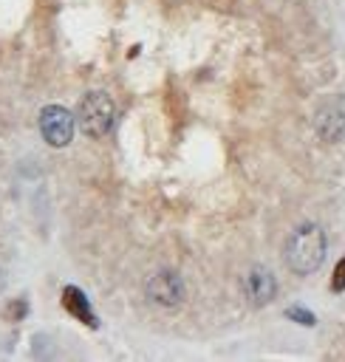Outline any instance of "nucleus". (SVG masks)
I'll use <instances>...</instances> for the list:
<instances>
[{
	"mask_svg": "<svg viewBox=\"0 0 345 362\" xmlns=\"http://www.w3.org/2000/svg\"><path fill=\"white\" fill-rule=\"evenodd\" d=\"M240 286H243V294L249 297L252 305H266V303H271L274 294H277V283H274L271 272H266V269H260V266H252V269L243 274Z\"/></svg>",
	"mask_w": 345,
	"mask_h": 362,
	"instance_id": "nucleus-5",
	"label": "nucleus"
},
{
	"mask_svg": "<svg viewBox=\"0 0 345 362\" xmlns=\"http://www.w3.org/2000/svg\"><path fill=\"white\" fill-rule=\"evenodd\" d=\"M0 286H3V277H0Z\"/></svg>",
	"mask_w": 345,
	"mask_h": 362,
	"instance_id": "nucleus-10",
	"label": "nucleus"
},
{
	"mask_svg": "<svg viewBox=\"0 0 345 362\" xmlns=\"http://www.w3.org/2000/svg\"><path fill=\"white\" fill-rule=\"evenodd\" d=\"M331 288L334 291H342L345 288V257L337 263V269H334V277H331Z\"/></svg>",
	"mask_w": 345,
	"mask_h": 362,
	"instance_id": "nucleus-9",
	"label": "nucleus"
},
{
	"mask_svg": "<svg viewBox=\"0 0 345 362\" xmlns=\"http://www.w3.org/2000/svg\"><path fill=\"white\" fill-rule=\"evenodd\" d=\"M76 122H79V127H82L85 136L105 139L113 130V122H116V105H113V99L105 90L85 93L79 99V107H76Z\"/></svg>",
	"mask_w": 345,
	"mask_h": 362,
	"instance_id": "nucleus-2",
	"label": "nucleus"
},
{
	"mask_svg": "<svg viewBox=\"0 0 345 362\" xmlns=\"http://www.w3.org/2000/svg\"><path fill=\"white\" fill-rule=\"evenodd\" d=\"M317 133L325 141H339L345 133V110L339 105H325L317 113Z\"/></svg>",
	"mask_w": 345,
	"mask_h": 362,
	"instance_id": "nucleus-6",
	"label": "nucleus"
},
{
	"mask_svg": "<svg viewBox=\"0 0 345 362\" xmlns=\"http://www.w3.org/2000/svg\"><path fill=\"white\" fill-rule=\"evenodd\" d=\"M286 314H288L294 322H300V325H314V314L305 311V308H297V305H294V308H288Z\"/></svg>",
	"mask_w": 345,
	"mask_h": 362,
	"instance_id": "nucleus-8",
	"label": "nucleus"
},
{
	"mask_svg": "<svg viewBox=\"0 0 345 362\" xmlns=\"http://www.w3.org/2000/svg\"><path fill=\"white\" fill-rule=\"evenodd\" d=\"M62 303H65V308H68L76 320H85L88 325H96V317H93L90 305H88V297H85L76 286H65V291H62Z\"/></svg>",
	"mask_w": 345,
	"mask_h": 362,
	"instance_id": "nucleus-7",
	"label": "nucleus"
},
{
	"mask_svg": "<svg viewBox=\"0 0 345 362\" xmlns=\"http://www.w3.org/2000/svg\"><path fill=\"white\" fill-rule=\"evenodd\" d=\"M40 133L51 147H65L74 139V116L62 105H45L40 110Z\"/></svg>",
	"mask_w": 345,
	"mask_h": 362,
	"instance_id": "nucleus-3",
	"label": "nucleus"
},
{
	"mask_svg": "<svg viewBox=\"0 0 345 362\" xmlns=\"http://www.w3.org/2000/svg\"><path fill=\"white\" fill-rule=\"evenodd\" d=\"M147 297L164 308H175L184 297V283L175 272H158L147 280Z\"/></svg>",
	"mask_w": 345,
	"mask_h": 362,
	"instance_id": "nucleus-4",
	"label": "nucleus"
},
{
	"mask_svg": "<svg viewBox=\"0 0 345 362\" xmlns=\"http://www.w3.org/2000/svg\"><path fill=\"white\" fill-rule=\"evenodd\" d=\"M286 263L294 274H311L320 269L322 257H325V232L317 223H303L297 226L288 240H286Z\"/></svg>",
	"mask_w": 345,
	"mask_h": 362,
	"instance_id": "nucleus-1",
	"label": "nucleus"
}]
</instances>
